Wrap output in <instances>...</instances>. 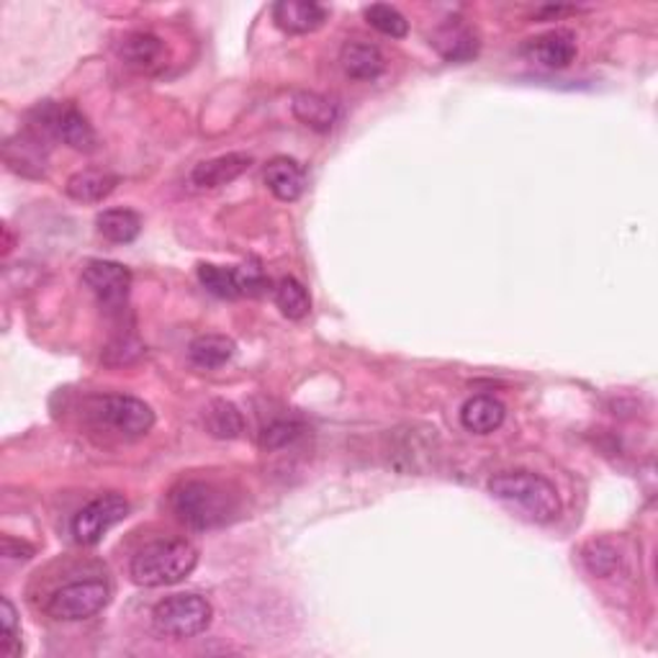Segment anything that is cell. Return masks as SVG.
Instances as JSON below:
<instances>
[{
    "mask_svg": "<svg viewBox=\"0 0 658 658\" xmlns=\"http://www.w3.org/2000/svg\"><path fill=\"white\" fill-rule=\"evenodd\" d=\"M489 492L538 525L553 523L561 515V496L556 486L533 471L496 473L494 479H489Z\"/></svg>",
    "mask_w": 658,
    "mask_h": 658,
    "instance_id": "6da1fadb",
    "label": "cell"
},
{
    "mask_svg": "<svg viewBox=\"0 0 658 658\" xmlns=\"http://www.w3.org/2000/svg\"><path fill=\"white\" fill-rule=\"evenodd\" d=\"M198 563V550L188 540H157L132 558L129 573L144 589L173 586L188 577Z\"/></svg>",
    "mask_w": 658,
    "mask_h": 658,
    "instance_id": "7a4b0ae2",
    "label": "cell"
},
{
    "mask_svg": "<svg viewBox=\"0 0 658 658\" xmlns=\"http://www.w3.org/2000/svg\"><path fill=\"white\" fill-rule=\"evenodd\" d=\"M175 517L194 530H211L229 523L234 515V502L224 489L209 481H186L171 496Z\"/></svg>",
    "mask_w": 658,
    "mask_h": 658,
    "instance_id": "3957f363",
    "label": "cell"
},
{
    "mask_svg": "<svg viewBox=\"0 0 658 658\" xmlns=\"http://www.w3.org/2000/svg\"><path fill=\"white\" fill-rule=\"evenodd\" d=\"M213 607L206 596L173 594L152 610V625L167 638H196L211 625Z\"/></svg>",
    "mask_w": 658,
    "mask_h": 658,
    "instance_id": "277c9868",
    "label": "cell"
},
{
    "mask_svg": "<svg viewBox=\"0 0 658 658\" xmlns=\"http://www.w3.org/2000/svg\"><path fill=\"white\" fill-rule=\"evenodd\" d=\"M90 415H94L98 425L109 427L113 435L127 440L144 438V435L155 427V412L142 399L127 394L98 396V399L90 404Z\"/></svg>",
    "mask_w": 658,
    "mask_h": 658,
    "instance_id": "5b68a950",
    "label": "cell"
},
{
    "mask_svg": "<svg viewBox=\"0 0 658 658\" xmlns=\"http://www.w3.org/2000/svg\"><path fill=\"white\" fill-rule=\"evenodd\" d=\"M36 124L42 132L65 142L67 147L78 152H96L98 150V134L90 121L83 117V111L75 109L73 103H44L34 111Z\"/></svg>",
    "mask_w": 658,
    "mask_h": 658,
    "instance_id": "8992f818",
    "label": "cell"
},
{
    "mask_svg": "<svg viewBox=\"0 0 658 658\" xmlns=\"http://www.w3.org/2000/svg\"><path fill=\"white\" fill-rule=\"evenodd\" d=\"M111 600V589L103 581H75L57 589L47 602V615L65 623H78L101 612Z\"/></svg>",
    "mask_w": 658,
    "mask_h": 658,
    "instance_id": "52a82bcc",
    "label": "cell"
},
{
    "mask_svg": "<svg viewBox=\"0 0 658 658\" xmlns=\"http://www.w3.org/2000/svg\"><path fill=\"white\" fill-rule=\"evenodd\" d=\"M129 515V502L121 494H103L86 504L73 519V535L83 546H96L103 535Z\"/></svg>",
    "mask_w": 658,
    "mask_h": 658,
    "instance_id": "ba28073f",
    "label": "cell"
},
{
    "mask_svg": "<svg viewBox=\"0 0 658 658\" xmlns=\"http://www.w3.org/2000/svg\"><path fill=\"white\" fill-rule=\"evenodd\" d=\"M83 283L94 290L98 304L103 309H121L127 304L129 288H132V273L127 265L113 263V260H90L83 267Z\"/></svg>",
    "mask_w": 658,
    "mask_h": 658,
    "instance_id": "9c48e42d",
    "label": "cell"
},
{
    "mask_svg": "<svg viewBox=\"0 0 658 658\" xmlns=\"http://www.w3.org/2000/svg\"><path fill=\"white\" fill-rule=\"evenodd\" d=\"M3 160L13 173L24 175V178L40 180L47 175L50 150L47 144H44L40 132H21L6 142Z\"/></svg>",
    "mask_w": 658,
    "mask_h": 658,
    "instance_id": "30bf717a",
    "label": "cell"
},
{
    "mask_svg": "<svg viewBox=\"0 0 658 658\" xmlns=\"http://www.w3.org/2000/svg\"><path fill=\"white\" fill-rule=\"evenodd\" d=\"M525 55L538 63L548 70H563L569 67L579 55L577 36L566 29H556V32H548L538 36V40H530L525 47Z\"/></svg>",
    "mask_w": 658,
    "mask_h": 658,
    "instance_id": "8fae6325",
    "label": "cell"
},
{
    "mask_svg": "<svg viewBox=\"0 0 658 658\" xmlns=\"http://www.w3.org/2000/svg\"><path fill=\"white\" fill-rule=\"evenodd\" d=\"M250 165H252L250 155H244V152H229V155H219L198 163L194 167V173H190V183L204 190L229 186V183L240 178L242 173H248Z\"/></svg>",
    "mask_w": 658,
    "mask_h": 658,
    "instance_id": "7c38bea8",
    "label": "cell"
},
{
    "mask_svg": "<svg viewBox=\"0 0 658 658\" xmlns=\"http://www.w3.org/2000/svg\"><path fill=\"white\" fill-rule=\"evenodd\" d=\"M327 9L311 0H278L273 6V21L288 34H311L325 26Z\"/></svg>",
    "mask_w": 658,
    "mask_h": 658,
    "instance_id": "4fadbf2b",
    "label": "cell"
},
{
    "mask_svg": "<svg viewBox=\"0 0 658 658\" xmlns=\"http://www.w3.org/2000/svg\"><path fill=\"white\" fill-rule=\"evenodd\" d=\"M430 42L448 63H471L479 55V36L461 19H448Z\"/></svg>",
    "mask_w": 658,
    "mask_h": 658,
    "instance_id": "5bb4252c",
    "label": "cell"
},
{
    "mask_svg": "<svg viewBox=\"0 0 658 658\" xmlns=\"http://www.w3.org/2000/svg\"><path fill=\"white\" fill-rule=\"evenodd\" d=\"M121 59H124L127 67L140 73H155L165 65L167 57V47L160 36L150 34V32H134L124 36L119 50Z\"/></svg>",
    "mask_w": 658,
    "mask_h": 658,
    "instance_id": "9a60e30c",
    "label": "cell"
},
{
    "mask_svg": "<svg viewBox=\"0 0 658 658\" xmlns=\"http://www.w3.org/2000/svg\"><path fill=\"white\" fill-rule=\"evenodd\" d=\"M263 180L271 194L278 198V201H296L301 198L306 188V173L301 163H296L294 157H273L271 163L265 165Z\"/></svg>",
    "mask_w": 658,
    "mask_h": 658,
    "instance_id": "2e32d148",
    "label": "cell"
},
{
    "mask_svg": "<svg viewBox=\"0 0 658 658\" xmlns=\"http://www.w3.org/2000/svg\"><path fill=\"white\" fill-rule=\"evenodd\" d=\"M290 109H294V117L301 121L304 127H309L319 134L329 132L340 119L338 103L329 101L327 96L311 94V90H298V94H294Z\"/></svg>",
    "mask_w": 658,
    "mask_h": 658,
    "instance_id": "e0dca14e",
    "label": "cell"
},
{
    "mask_svg": "<svg viewBox=\"0 0 658 658\" xmlns=\"http://www.w3.org/2000/svg\"><path fill=\"white\" fill-rule=\"evenodd\" d=\"M342 70L353 80H376L386 70V57L376 44L369 42H348L340 52Z\"/></svg>",
    "mask_w": 658,
    "mask_h": 658,
    "instance_id": "ac0fdd59",
    "label": "cell"
},
{
    "mask_svg": "<svg viewBox=\"0 0 658 658\" xmlns=\"http://www.w3.org/2000/svg\"><path fill=\"white\" fill-rule=\"evenodd\" d=\"M119 186V175L109 171H98V167H88V171H80L70 175L67 180V196L75 198L80 204H98L103 198H109Z\"/></svg>",
    "mask_w": 658,
    "mask_h": 658,
    "instance_id": "d6986e66",
    "label": "cell"
},
{
    "mask_svg": "<svg viewBox=\"0 0 658 658\" xmlns=\"http://www.w3.org/2000/svg\"><path fill=\"white\" fill-rule=\"evenodd\" d=\"M504 417H507V409H504V404L500 399H494V396H473L463 404L461 409V423L469 432L473 435H489L494 430H500Z\"/></svg>",
    "mask_w": 658,
    "mask_h": 658,
    "instance_id": "ffe728a7",
    "label": "cell"
},
{
    "mask_svg": "<svg viewBox=\"0 0 658 658\" xmlns=\"http://www.w3.org/2000/svg\"><path fill=\"white\" fill-rule=\"evenodd\" d=\"M234 350V340L227 338V335H201L188 346V358L198 369L213 371L232 361Z\"/></svg>",
    "mask_w": 658,
    "mask_h": 658,
    "instance_id": "44dd1931",
    "label": "cell"
},
{
    "mask_svg": "<svg viewBox=\"0 0 658 658\" xmlns=\"http://www.w3.org/2000/svg\"><path fill=\"white\" fill-rule=\"evenodd\" d=\"M96 227L98 234L106 237L109 242L129 244L140 237L142 219L132 209H106L96 217Z\"/></svg>",
    "mask_w": 658,
    "mask_h": 658,
    "instance_id": "7402d4cb",
    "label": "cell"
},
{
    "mask_svg": "<svg viewBox=\"0 0 658 658\" xmlns=\"http://www.w3.org/2000/svg\"><path fill=\"white\" fill-rule=\"evenodd\" d=\"M204 425L211 438L217 440H234L244 432V417L232 402L217 399L211 402L204 412Z\"/></svg>",
    "mask_w": 658,
    "mask_h": 658,
    "instance_id": "603a6c76",
    "label": "cell"
},
{
    "mask_svg": "<svg viewBox=\"0 0 658 658\" xmlns=\"http://www.w3.org/2000/svg\"><path fill=\"white\" fill-rule=\"evenodd\" d=\"M275 304H278L283 317L296 319V321L309 317V311H311L309 290H306L301 281L290 278V275L288 278H281L278 283H275Z\"/></svg>",
    "mask_w": 658,
    "mask_h": 658,
    "instance_id": "cb8c5ba5",
    "label": "cell"
},
{
    "mask_svg": "<svg viewBox=\"0 0 658 658\" xmlns=\"http://www.w3.org/2000/svg\"><path fill=\"white\" fill-rule=\"evenodd\" d=\"M198 281H201V286L209 290V294L219 296V298L242 296L240 278H237V267L234 271H229V267L204 263V265H198Z\"/></svg>",
    "mask_w": 658,
    "mask_h": 658,
    "instance_id": "d4e9b609",
    "label": "cell"
},
{
    "mask_svg": "<svg viewBox=\"0 0 658 658\" xmlns=\"http://www.w3.org/2000/svg\"><path fill=\"white\" fill-rule=\"evenodd\" d=\"M581 561L594 577H612L619 566V550L612 546L610 540H589L584 548H581Z\"/></svg>",
    "mask_w": 658,
    "mask_h": 658,
    "instance_id": "484cf974",
    "label": "cell"
},
{
    "mask_svg": "<svg viewBox=\"0 0 658 658\" xmlns=\"http://www.w3.org/2000/svg\"><path fill=\"white\" fill-rule=\"evenodd\" d=\"M365 21L376 29V32L392 36V40H404L409 34V21L404 19L402 11H396L394 6L373 3L365 9Z\"/></svg>",
    "mask_w": 658,
    "mask_h": 658,
    "instance_id": "4316f807",
    "label": "cell"
},
{
    "mask_svg": "<svg viewBox=\"0 0 658 658\" xmlns=\"http://www.w3.org/2000/svg\"><path fill=\"white\" fill-rule=\"evenodd\" d=\"M17 607H13L9 596H3L0 602V650L3 656H19L21 654V638H19V619Z\"/></svg>",
    "mask_w": 658,
    "mask_h": 658,
    "instance_id": "83f0119b",
    "label": "cell"
},
{
    "mask_svg": "<svg viewBox=\"0 0 658 658\" xmlns=\"http://www.w3.org/2000/svg\"><path fill=\"white\" fill-rule=\"evenodd\" d=\"M301 432L304 427L294 423V419H275V423L267 425L263 435H260V446L265 450H281L301 438Z\"/></svg>",
    "mask_w": 658,
    "mask_h": 658,
    "instance_id": "f1b7e54d",
    "label": "cell"
},
{
    "mask_svg": "<svg viewBox=\"0 0 658 658\" xmlns=\"http://www.w3.org/2000/svg\"><path fill=\"white\" fill-rule=\"evenodd\" d=\"M237 278H240V288H242V296H257L263 294V290L267 288V278L263 275V271H260L257 265H242L237 267Z\"/></svg>",
    "mask_w": 658,
    "mask_h": 658,
    "instance_id": "f546056e",
    "label": "cell"
},
{
    "mask_svg": "<svg viewBox=\"0 0 658 658\" xmlns=\"http://www.w3.org/2000/svg\"><path fill=\"white\" fill-rule=\"evenodd\" d=\"M0 550H3V558H13V561H29L34 556V546L11 538V535H6L3 542H0Z\"/></svg>",
    "mask_w": 658,
    "mask_h": 658,
    "instance_id": "4dcf8cb0",
    "label": "cell"
}]
</instances>
